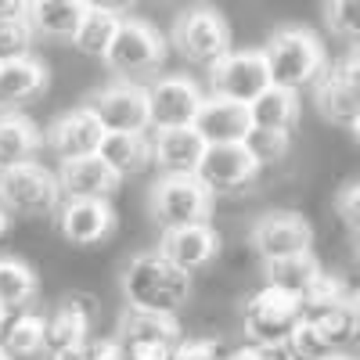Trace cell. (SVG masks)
<instances>
[{
    "label": "cell",
    "instance_id": "cell-1",
    "mask_svg": "<svg viewBox=\"0 0 360 360\" xmlns=\"http://www.w3.org/2000/svg\"><path fill=\"white\" fill-rule=\"evenodd\" d=\"M123 295H127V310L176 317L191 299V278L184 270H176L173 263H166L155 249H148L127 263Z\"/></svg>",
    "mask_w": 360,
    "mask_h": 360
},
{
    "label": "cell",
    "instance_id": "cell-2",
    "mask_svg": "<svg viewBox=\"0 0 360 360\" xmlns=\"http://www.w3.org/2000/svg\"><path fill=\"white\" fill-rule=\"evenodd\" d=\"M259 54H263L270 86H281L288 94H299L303 86H314L328 69V54H324L321 40L314 33H307V29H278Z\"/></svg>",
    "mask_w": 360,
    "mask_h": 360
},
{
    "label": "cell",
    "instance_id": "cell-3",
    "mask_svg": "<svg viewBox=\"0 0 360 360\" xmlns=\"http://www.w3.org/2000/svg\"><path fill=\"white\" fill-rule=\"evenodd\" d=\"M148 101V134L188 130L205 101V90L188 76H159L144 86Z\"/></svg>",
    "mask_w": 360,
    "mask_h": 360
},
{
    "label": "cell",
    "instance_id": "cell-4",
    "mask_svg": "<svg viewBox=\"0 0 360 360\" xmlns=\"http://www.w3.org/2000/svg\"><path fill=\"white\" fill-rule=\"evenodd\" d=\"M62 191L51 169L40 162H25L18 169L0 173V209L8 217H47L58 213Z\"/></svg>",
    "mask_w": 360,
    "mask_h": 360
},
{
    "label": "cell",
    "instance_id": "cell-5",
    "mask_svg": "<svg viewBox=\"0 0 360 360\" xmlns=\"http://www.w3.org/2000/svg\"><path fill=\"white\" fill-rule=\"evenodd\" d=\"M303 321V310H299V299L274 292V288H259L245 299L242 310V324H245V339L252 346H285V339L295 332V324Z\"/></svg>",
    "mask_w": 360,
    "mask_h": 360
},
{
    "label": "cell",
    "instance_id": "cell-6",
    "mask_svg": "<svg viewBox=\"0 0 360 360\" xmlns=\"http://www.w3.org/2000/svg\"><path fill=\"white\" fill-rule=\"evenodd\" d=\"M173 44L176 54L191 65L213 69L224 54H231V29L220 11L213 8H191L176 18L173 25Z\"/></svg>",
    "mask_w": 360,
    "mask_h": 360
},
{
    "label": "cell",
    "instance_id": "cell-7",
    "mask_svg": "<svg viewBox=\"0 0 360 360\" xmlns=\"http://www.w3.org/2000/svg\"><path fill=\"white\" fill-rule=\"evenodd\" d=\"M213 195H209L195 176H162L152 188V217L162 231L205 224Z\"/></svg>",
    "mask_w": 360,
    "mask_h": 360
},
{
    "label": "cell",
    "instance_id": "cell-8",
    "mask_svg": "<svg viewBox=\"0 0 360 360\" xmlns=\"http://www.w3.org/2000/svg\"><path fill=\"white\" fill-rule=\"evenodd\" d=\"M356 69H360V58H356V47H349V54L342 62L324 69V76L314 83V101H317V112L324 115V123H335V127H346V130L360 127Z\"/></svg>",
    "mask_w": 360,
    "mask_h": 360
},
{
    "label": "cell",
    "instance_id": "cell-9",
    "mask_svg": "<svg viewBox=\"0 0 360 360\" xmlns=\"http://www.w3.org/2000/svg\"><path fill=\"white\" fill-rule=\"evenodd\" d=\"M270 86L266 65L259 51H231L209 69V98L249 105Z\"/></svg>",
    "mask_w": 360,
    "mask_h": 360
},
{
    "label": "cell",
    "instance_id": "cell-10",
    "mask_svg": "<svg viewBox=\"0 0 360 360\" xmlns=\"http://www.w3.org/2000/svg\"><path fill=\"white\" fill-rule=\"evenodd\" d=\"M83 108H90V115L101 123L105 134H148V101L141 83L119 79L98 94H90Z\"/></svg>",
    "mask_w": 360,
    "mask_h": 360
},
{
    "label": "cell",
    "instance_id": "cell-11",
    "mask_svg": "<svg viewBox=\"0 0 360 360\" xmlns=\"http://www.w3.org/2000/svg\"><path fill=\"white\" fill-rule=\"evenodd\" d=\"M166 58V40L159 37V29H152L141 18H123L115 29V37L105 51V62L115 72H144V69H159V62Z\"/></svg>",
    "mask_w": 360,
    "mask_h": 360
},
{
    "label": "cell",
    "instance_id": "cell-12",
    "mask_svg": "<svg viewBox=\"0 0 360 360\" xmlns=\"http://www.w3.org/2000/svg\"><path fill=\"white\" fill-rule=\"evenodd\" d=\"M256 176H259V166L245 152V144H205V152L198 159V169H195V180L213 198L242 191Z\"/></svg>",
    "mask_w": 360,
    "mask_h": 360
},
{
    "label": "cell",
    "instance_id": "cell-13",
    "mask_svg": "<svg viewBox=\"0 0 360 360\" xmlns=\"http://www.w3.org/2000/svg\"><path fill=\"white\" fill-rule=\"evenodd\" d=\"M252 252L263 263L288 259V256H303L314 245V227L299 217V213H263L252 224Z\"/></svg>",
    "mask_w": 360,
    "mask_h": 360
},
{
    "label": "cell",
    "instance_id": "cell-14",
    "mask_svg": "<svg viewBox=\"0 0 360 360\" xmlns=\"http://www.w3.org/2000/svg\"><path fill=\"white\" fill-rule=\"evenodd\" d=\"M220 245H224L220 231H213L209 224H191V227L162 231L155 252H159L166 263H173L176 270H184V274L191 278L195 270L209 266V263L220 256Z\"/></svg>",
    "mask_w": 360,
    "mask_h": 360
},
{
    "label": "cell",
    "instance_id": "cell-15",
    "mask_svg": "<svg viewBox=\"0 0 360 360\" xmlns=\"http://www.w3.org/2000/svg\"><path fill=\"white\" fill-rule=\"evenodd\" d=\"M115 231L112 202H62L58 205V234L65 245L90 249L108 242Z\"/></svg>",
    "mask_w": 360,
    "mask_h": 360
},
{
    "label": "cell",
    "instance_id": "cell-16",
    "mask_svg": "<svg viewBox=\"0 0 360 360\" xmlns=\"http://www.w3.org/2000/svg\"><path fill=\"white\" fill-rule=\"evenodd\" d=\"M105 141V130L90 108H72L65 115H58L51 130H47V144L51 152L62 159V162H76V159H94L98 148Z\"/></svg>",
    "mask_w": 360,
    "mask_h": 360
},
{
    "label": "cell",
    "instance_id": "cell-17",
    "mask_svg": "<svg viewBox=\"0 0 360 360\" xmlns=\"http://www.w3.org/2000/svg\"><path fill=\"white\" fill-rule=\"evenodd\" d=\"M90 324H94V307L90 295H65L62 307L51 317H44V356L83 349L90 342Z\"/></svg>",
    "mask_w": 360,
    "mask_h": 360
},
{
    "label": "cell",
    "instance_id": "cell-18",
    "mask_svg": "<svg viewBox=\"0 0 360 360\" xmlns=\"http://www.w3.org/2000/svg\"><path fill=\"white\" fill-rule=\"evenodd\" d=\"M54 180H58V191H62L65 202H108L119 188V180L112 176V169L98 155L62 162V173Z\"/></svg>",
    "mask_w": 360,
    "mask_h": 360
},
{
    "label": "cell",
    "instance_id": "cell-19",
    "mask_svg": "<svg viewBox=\"0 0 360 360\" xmlns=\"http://www.w3.org/2000/svg\"><path fill=\"white\" fill-rule=\"evenodd\" d=\"M191 130L202 137V144H242L249 134V115L245 105H234V101H220V98H209L202 101L198 115Z\"/></svg>",
    "mask_w": 360,
    "mask_h": 360
},
{
    "label": "cell",
    "instance_id": "cell-20",
    "mask_svg": "<svg viewBox=\"0 0 360 360\" xmlns=\"http://www.w3.org/2000/svg\"><path fill=\"white\" fill-rule=\"evenodd\" d=\"M202 152H205V144L191 127L152 134V166H159L162 176H195Z\"/></svg>",
    "mask_w": 360,
    "mask_h": 360
},
{
    "label": "cell",
    "instance_id": "cell-21",
    "mask_svg": "<svg viewBox=\"0 0 360 360\" xmlns=\"http://www.w3.org/2000/svg\"><path fill=\"white\" fill-rule=\"evenodd\" d=\"M98 159L123 184L127 176H137L152 166V134H105Z\"/></svg>",
    "mask_w": 360,
    "mask_h": 360
},
{
    "label": "cell",
    "instance_id": "cell-22",
    "mask_svg": "<svg viewBox=\"0 0 360 360\" xmlns=\"http://www.w3.org/2000/svg\"><path fill=\"white\" fill-rule=\"evenodd\" d=\"M119 346H176L184 339L176 317L162 314H144V310H127L119 317Z\"/></svg>",
    "mask_w": 360,
    "mask_h": 360
},
{
    "label": "cell",
    "instance_id": "cell-23",
    "mask_svg": "<svg viewBox=\"0 0 360 360\" xmlns=\"http://www.w3.org/2000/svg\"><path fill=\"white\" fill-rule=\"evenodd\" d=\"M79 0H29L25 4V22L33 29V37H47V40H72L76 25L83 18Z\"/></svg>",
    "mask_w": 360,
    "mask_h": 360
},
{
    "label": "cell",
    "instance_id": "cell-24",
    "mask_svg": "<svg viewBox=\"0 0 360 360\" xmlns=\"http://www.w3.org/2000/svg\"><path fill=\"white\" fill-rule=\"evenodd\" d=\"M321 263L314 259V252L303 256H288V259H274V263H263V285L285 292L292 299H307L310 288L321 281Z\"/></svg>",
    "mask_w": 360,
    "mask_h": 360
},
{
    "label": "cell",
    "instance_id": "cell-25",
    "mask_svg": "<svg viewBox=\"0 0 360 360\" xmlns=\"http://www.w3.org/2000/svg\"><path fill=\"white\" fill-rule=\"evenodd\" d=\"M37 148H40V130L33 127V119L18 112H0V173L33 162Z\"/></svg>",
    "mask_w": 360,
    "mask_h": 360
},
{
    "label": "cell",
    "instance_id": "cell-26",
    "mask_svg": "<svg viewBox=\"0 0 360 360\" xmlns=\"http://www.w3.org/2000/svg\"><path fill=\"white\" fill-rule=\"evenodd\" d=\"M245 115H249V130L292 134L295 119H299V94H288L281 86H266L259 98L245 105Z\"/></svg>",
    "mask_w": 360,
    "mask_h": 360
},
{
    "label": "cell",
    "instance_id": "cell-27",
    "mask_svg": "<svg viewBox=\"0 0 360 360\" xmlns=\"http://www.w3.org/2000/svg\"><path fill=\"white\" fill-rule=\"evenodd\" d=\"M119 22H123V15H119L115 8H108V4H86L83 18L76 25V33H72V47L79 54H86V58H105Z\"/></svg>",
    "mask_w": 360,
    "mask_h": 360
},
{
    "label": "cell",
    "instance_id": "cell-28",
    "mask_svg": "<svg viewBox=\"0 0 360 360\" xmlns=\"http://www.w3.org/2000/svg\"><path fill=\"white\" fill-rule=\"evenodd\" d=\"M0 353L8 360H37L44 353V317L33 310L11 314L0 332Z\"/></svg>",
    "mask_w": 360,
    "mask_h": 360
},
{
    "label": "cell",
    "instance_id": "cell-29",
    "mask_svg": "<svg viewBox=\"0 0 360 360\" xmlns=\"http://www.w3.org/2000/svg\"><path fill=\"white\" fill-rule=\"evenodd\" d=\"M37 288H40V281L29 263L11 259V256L0 259V310H8V314L29 310L37 299Z\"/></svg>",
    "mask_w": 360,
    "mask_h": 360
},
{
    "label": "cell",
    "instance_id": "cell-30",
    "mask_svg": "<svg viewBox=\"0 0 360 360\" xmlns=\"http://www.w3.org/2000/svg\"><path fill=\"white\" fill-rule=\"evenodd\" d=\"M47 86V65L37 58H22V62L0 65V105H18L37 98Z\"/></svg>",
    "mask_w": 360,
    "mask_h": 360
},
{
    "label": "cell",
    "instance_id": "cell-31",
    "mask_svg": "<svg viewBox=\"0 0 360 360\" xmlns=\"http://www.w3.org/2000/svg\"><path fill=\"white\" fill-rule=\"evenodd\" d=\"M303 321H310L335 353H346V346L360 332V307H356V299H346V303H335V307H328L314 317H303Z\"/></svg>",
    "mask_w": 360,
    "mask_h": 360
},
{
    "label": "cell",
    "instance_id": "cell-32",
    "mask_svg": "<svg viewBox=\"0 0 360 360\" xmlns=\"http://www.w3.org/2000/svg\"><path fill=\"white\" fill-rule=\"evenodd\" d=\"M33 44H37V37L25 22V8H22V15L0 18V65L33 58Z\"/></svg>",
    "mask_w": 360,
    "mask_h": 360
},
{
    "label": "cell",
    "instance_id": "cell-33",
    "mask_svg": "<svg viewBox=\"0 0 360 360\" xmlns=\"http://www.w3.org/2000/svg\"><path fill=\"white\" fill-rule=\"evenodd\" d=\"M281 349H285L288 360H332V356H335V349L324 342V335L317 332L310 321H299L295 332L285 339Z\"/></svg>",
    "mask_w": 360,
    "mask_h": 360
},
{
    "label": "cell",
    "instance_id": "cell-34",
    "mask_svg": "<svg viewBox=\"0 0 360 360\" xmlns=\"http://www.w3.org/2000/svg\"><path fill=\"white\" fill-rule=\"evenodd\" d=\"M245 152L252 155V162L263 169L270 162H281L292 148V134H278V130H249L245 134Z\"/></svg>",
    "mask_w": 360,
    "mask_h": 360
},
{
    "label": "cell",
    "instance_id": "cell-35",
    "mask_svg": "<svg viewBox=\"0 0 360 360\" xmlns=\"http://www.w3.org/2000/svg\"><path fill=\"white\" fill-rule=\"evenodd\" d=\"M324 22L328 29H332L335 37L342 40H356L360 37V4H353V0H339V4H328L324 8Z\"/></svg>",
    "mask_w": 360,
    "mask_h": 360
},
{
    "label": "cell",
    "instance_id": "cell-36",
    "mask_svg": "<svg viewBox=\"0 0 360 360\" xmlns=\"http://www.w3.org/2000/svg\"><path fill=\"white\" fill-rule=\"evenodd\" d=\"M173 360H224L217 339H180L173 346Z\"/></svg>",
    "mask_w": 360,
    "mask_h": 360
},
{
    "label": "cell",
    "instance_id": "cell-37",
    "mask_svg": "<svg viewBox=\"0 0 360 360\" xmlns=\"http://www.w3.org/2000/svg\"><path fill=\"white\" fill-rule=\"evenodd\" d=\"M83 356H86V360H127V353H123V346H119L115 335L90 339V342L83 346Z\"/></svg>",
    "mask_w": 360,
    "mask_h": 360
},
{
    "label": "cell",
    "instance_id": "cell-38",
    "mask_svg": "<svg viewBox=\"0 0 360 360\" xmlns=\"http://www.w3.org/2000/svg\"><path fill=\"white\" fill-rule=\"evenodd\" d=\"M339 213H342L346 227L356 231V220H360V184H346V191L339 195Z\"/></svg>",
    "mask_w": 360,
    "mask_h": 360
},
{
    "label": "cell",
    "instance_id": "cell-39",
    "mask_svg": "<svg viewBox=\"0 0 360 360\" xmlns=\"http://www.w3.org/2000/svg\"><path fill=\"white\" fill-rule=\"evenodd\" d=\"M127 360H173V346H123Z\"/></svg>",
    "mask_w": 360,
    "mask_h": 360
},
{
    "label": "cell",
    "instance_id": "cell-40",
    "mask_svg": "<svg viewBox=\"0 0 360 360\" xmlns=\"http://www.w3.org/2000/svg\"><path fill=\"white\" fill-rule=\"evenodd\" d=\"M25 4H18V0H0V18H11V15H22Z\"/></svg>",
    "mask_w": 360,
    "mask_h": 360
},
{
    "label": "cell",
    "instance_id": "cell-41",
    "mask_svg": "<svg viewBox=\"0 0 360 360\" xmlns=\"http://www.w3.org/2000/svg\"><path fill=\"white\" fill-rule=\"evenodd\" d=\"M47 360H86L83 349H65V353H47Z\"/></svg>",
    "mask_w": 360,
    "mask_h": 360
},
{
    "label": "cell",
    "instance_id": "cell-42",
    "mask_svg": "<svg viewBox=\"0 0 360 360\" xmlns=\"http://www.w3.org/2000/svg\"><path fill=\"white\" fill-rule=\"evenodd\" d=\"M8 227H11V217L4 213V209H0V238H4V234H8Z\"/></svg>",
    "mask_w": 360,
    "mask_h": 360
},
{
    "label": "cell",
    "instance_id": "cell-43",
    "mask_svg": "<svg viewBox=\"0 0 360 360\" xmlns=\"http://www.w3.org/2000/svg\"><path fill=\"white\" fill-rule=\"evenodd\" d=\"M332 360H353V356H349V353H335Z\"/></svg>",
    "mask_w": 360,
    "mask_h": 360
},
{
    "label": "cell",
    "instance_id": "cell-44",
    "mask_svg": "<svg viewBox=\"0 0 360 360\" xmlns=\"http://www.w3.org/2000/svg\"><path fill=\"white\" fill-rule=\"evenodd\" d=\"M0 360H8V356H4V353H0Z\"/></svg>",
    "mask_w": 360,
    "mask_h": 360
}]
</instances>
